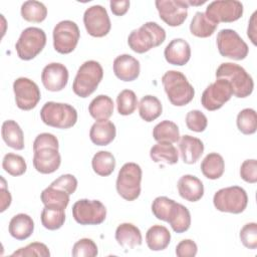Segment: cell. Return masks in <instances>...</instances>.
Segmentation results:
<instances>
[{
  "instance_id": "cell-1",
  "label": "cell",
  "mask_w": 257,
  "mask_h": 257,
  "mask_svg": "<svg viewBox=\"0 0 257 257\" xmlns=\"http://www.w3.org/2000/svg\"><path fill=\"white\" fill-rule=\"evenodd\" d=\"M166 39V31L158 23L149 21L133 30L127 37L130 48L137 53H145L160 46Z\"/></svg>"
},
{
  "instance_id": "cell-2",
  "label": "cell",
  "mask_w": 257,
  "mask_h": 257,
  "mask_svg": "<svg viewBox=\"0 0 257 257\" xmlns=\"http://www.w3.org/2000/svg\"><path fill=\"white\" fill-rule=\"evenodd\" d=\"M162 83L170 102L175 106H184L194 98L195 89L181 71H167L162 77Z\"/></svg>"
},
{
  "instance_id": "cell-3",
  "label": "cell",
  "mask_w": 257,
  "mask_h": 257,
  "mask_svg": "<svg viewBox=\"0 0 257 257\" xmlns=\"http://www.w3.org/2000/svg\"><path fill=\"white\" fill-rule=\"evenodd\" d=\"M216 78L226 79L232 87L233 95L238 98L249 96L254 88L252 76L239 64L224 62L216 70Z\"/></svg>"
},
{
  "instance_id": "cell-4",
  "label": "cell",
  "mask_w": 257,
  "mask_h": 257,
  "mask_svg": "<svg viewBox=\"0 0 257 257\" xmlns=\"http://www.w3.org/2000/svg\"><path fill=\"white\" fill-rule=\"evenodd\" d=\"M103 69L99 62L87 60L78 68L73 80V92L82 98L92 94L102 80Z\"/></svg>"
},
{
  "instance_id": "cell-5",
  "label": "cell",
  "mask_w": 257,
  "mask_h": 257,
  "mask_svg": "<svg viewBox=\"0 0 257 257\" xmlns=\"http://www.w3.org/2000/svg\"><path fill=\"white\" fill-rule=\"evenodd\" d=\"M40 117L48 126L66 130L76 123L77 111L68 103L47 101L40 109Z\"/></svg>"
},
{
  "instance_id": "cell-6",
  "label": "cell",
  "mask_w": 257,
  "mask_h": 257,
  "mask_svg": "<svg viewBox=\"0 0 257 257\" xmlns=\"http://www.w3.org/2000/svg\"><path fill=\"white\" fill-rule=\"evenodd\" d=\"M142 168L136 163H125L118 171L116 178V191L126 201H135L141 194Z\"/></svg>"
},
{
  "instance_id": "cell-7",
  "label": "cell",
  "mask_w": 257,
  "mask_h": 257,
  "mask_svg": "<svg viewBox=\"0 0 257 257\" xmlns=\"http://www.w3.org/2000/svg\"><path fill=\"white\" fill-rule=\"evenodd\" d=\"M213 204L220 212L240 214L247 207L248 196L246 191L239 186L222 188L215 193Z\"/></svg>"
},
{
  "instance_id": "cell-8",
  "label": "cell",
  "mask_w": 257,
  "mask_h": 257,
  "mask_svg": "<svg viewBox=\"0 0 257 257\" xmlns=\"http://www.w3.org/2000/svg\"><path fill=\"white\" fill-rule=\"evenodd\" d=\"M45 44L46 34L41 28L27 27L21 32L15 48L20 59L31 60L43 50Z\"/></svg>"
},
{
  "instance_id": "cell-9",
  "label": "cell",
  "mask_w": 257,
  "mask_h": 257,
  "mask_svg": "<svg viewBox=\"0 0 257 257\" xmlns=\"http://www.w3.org/2000/svg\"><path fill=\"white\" fill-rule=\"evenodd\" d=\"M219 53L227 58L243 60L247 57L249 47L241 36L233 29H222L217 34Z\"/></svg>"
},
{
  "instance_id": "cell-10",
  "label": "cell",
  "mask_w": 257,
  "mask_h": 257,
  "mask_svg": "<svg viewBox=\"0 0 257 257\" xmlns=\"http://www.w3.org/2000/svg\"><path fill=\"white\" fill-rule=\"evenodd\" d=\"M72 216L80 225H99L106 217V208L98 200L81 199L72 206Z\"/></svg>"
},
{
  "instance_id": "cell-11",
  "label": "cell",
  "mask_w": 257,
  "mask_h": 257,
  "mask_svg": "<svg viewBox=\"0 0 257 257\" xmlns=\"http://www.w3.org/2000/svg\"><path fill=\"white\" fill-rule=\"evenodd\" d=\"M80 38V31L77 24L71 20L58 22L53 29V47L61 54L72 52Z\"/></svg>"
},
{
  "instance_id": "cell-12",
  "label": "cell",
  "mask_w": 257,
  "mask_h": 257,
  "mask_svg": "<svg viewBox=\"0 0 257 257\" xmlns=\"http://www.w3.org/2000/svg\"><path fill=\"white\" fill-rule=\"evenodd\" d=\"M205 15L215 23H230L240 19L243 15V4L237 0H217L211 2L207 8Z\"/></svg>"
},
{
  "instance_id": "cell-13",
  "label": "cell",
  "mask_w": 257,
  "mask_h": 257,
  "mask_svg": "<svg viewBox=\"0 0 257 257\" xmlns=\"http://www.w3.org/2000/svg\"><path fill=\"white\" fill-rule=\"evenodd\" d=\"M233 95L231 84L224 78L217 80L206 87L201 96L202 105L210 111L221 108Z\"/></svg>"
},
{
  "instance_id": "cell-14",
  "label": "cell",
  "mask_w": 257,
  "mask_h": 257,
  "mask_svg": "<svg viewBox=\"0 0 257 257\" xmlns=\"http://www.w3.org/2000/svg\"><path fill=\"white\" fill-rule=\"evenodd\" d=\"M15 102L22 110H31L41 98L38 85L27 77H19L13 82Z\"/></svg>"
},
{
  "instance_id": "cell-15",
  "label": "cell",
  "mask_w": 257,
  "mask_h": 257,
  "mask_svg": "<svg viewBox=\"0 0 257 257\" xmlns=\"http://www.w3.org/2000/svg\"><path fill=\"white\" fill-rule=\"evenodd\" d=\"M83 24L87 33L93 37H103L111 28L107 11L101 5L90 6L84 11Z\"/></svg>"
},
{
  "instance_id": "cell-16",
  "label": "cell",
  "mask_w": 257,
  "mask_h": 257,
  "mask_svg": "<svg viewBox=\"0 0 257 257\" xmlns=\"http://www.w3.org/2000/svg\"><path fill=\"white\" fill-rule=\"evenodd\" d=\"M160 18L169 26L182 25L188 16L187 0H157L155 2Z\"/></svg>"
},
{
  "instance_id": "cell-17",
  "label": "cell",
  "mask_w": 257,
  "mask_h": 257,
  "mask_svg": "<svg viewBox=\"0 0 257 257\" xmlns=\"http://www.w3.org/2000/svg\"><path fill=\"white\" fill-rule=\"evenodd\" d=\"M33 166L40 174H52L57 171L61 164L58 148L47 146L33 149Z\"/></svg>"
},
{
  "instance_id": "cell-18",
  "label": "cell",
  "mask_w": 257,
  "mask_h": 257,
  "mask_svg": "<svg viewBox=\"0 0 257 257\" xmlns=\"http://www.w3.org/2000/svg\"><path fill=\"white\" fill-rule=\"evenodd\" d=\"M68 70L62 63L51 62L44 66L41 72L43 86L49 91H60L68 82Z\"/></svg>"
},
{
  "instance_id": "cell-19",
  "label": "cell",
  "mask_w": 257,
  "mask_h": 257,
  "mask_svg": "<svg viewBox=\"0 0 257 257\" xmlns=\"http://www.w3.org/2000/svg\"><path fill=\"white\" fill-rule=\"evenodd\" d=\"M113 72L122 81L136 80L141 71L140 61L130 54H120L113 60Z\"/></svg>"
},
{
  "instance_id": "cell-20",
  "label": "cell",
  "mask_w": 257,
  "mask_h": 257,
  "mask_svg": "<svg viewBox=\"0 0 257 257\" xmlns=\"http://www.w3.org/2000/svg\"><path fill=\"white\" fill-rule=\"evenodd\" d=\"M164 56L168 63L183 66L191 58L190 44L183 38H175L166 46Z\"/></svg>"
},
{
  "instance_id": "cell-21",
  "label": "cell",
  "mask_w": 257,
  "mask_h": 257,
  "mask_svg": "<svg viewBox=\"0 0 257 257\" xmlns=\"http://www.w3.org/2000/svg\"><path fill=\"white\" fill-rule=\"evenodd\" d=\"M179 195L186 201L197 202L204 196L202 181L193 175L182 176L177 184Z\"/></svg>"
},
{
  "instance_id": "cell-22",
  "label": "cell",
  "mask_w": 257,
  "mask_h": 257,
  "mask_svg": "<svg viewBox=\"0 0 257 257\" xmlns=\"http://www.w3.org/2000/svg\"><path fill=\"white\" fill-rule=\"evenodd\" d=\"M180 155L184 163L192 165L195 164L204 153L203 142L195 137L184 135L179 142Z\"/></svg>"
},
{
  "instance_id": "cell-23",
  "label": "cell",
  "mask_w": 257,
  "mask_h": 257,
  "mask_svg": "<svg viewBox=\"0 0 257 257\" xmlns=\"http://www.w3.org/2000/svg\"><path fill=\"white\" fill-rule=\"evenodd\" d=\"M167 222L176 233H184L191 226V214L187 207L174 202L167 218Z\"/></svg>"
},
{
  "instance_id": "cell-24",
  "label": "cell",
  "mask_w": 257,
  "mask_h": 257,
  "mask_svg": "<svg viewBox=\"0 0 257 257\" xmlns=\"http://www.w3.org/2000/svg\"><path fill=\"white\" fill-rule=\"evenodd\" d=\"M115 240L124 248H135L142 245L143 237L140 229L132 223H122L115 230Z\"/></svg>"
},
{
  "instance_id": "cell-25",
  "label": "cell",
  "mask_w": 257,
  "mask_h": 257,
  "mask_svg": "<svg viewBox=\"0 0 257 257\" xmlns=\"http://www.w3.org/2000/svg\"><path fill=\"white\" fill-rule=\"evenodd\" d=\"M116 128L110 120L95 121L89 131L90 141L96 146H107L115 138Z\"/></svg>"
},
{
  "instance_id": "cell-26",
  "label": "cell",
  "mask_w": 257,
  "mask_h": 257,
  "mask_svg": "<svg viewBox=\"0 0 257 257\" xmlns=\"http://www.w3.org/2000/svg\"><path fill=\"white\" fill-rule=\"evenodd\" d=\"M10 235L16 240H25L29 238L34 231V222L32 218L24 213L12 217L8 227Z\"/></svg>"
},
{
  "instance_id": "cell-27",
  "label": "cell",
  "mask_w": 257,
  "mask_h": 257,
  "mask_svg": "<svg viewBox=\"0 0 257 257\" xmlns=\"http://www.w3.org/2000/svg\"><path fill=\"white\" fill-rule=\"evenodd\" d=\"M1 136L4 143L8 147L16 151H21L24 149L23 131L15 120L8 119L2 123Z\"/></svg>"
},
{
  "instance_id": "cell-28",
  "label": "cell",
  "mask_w": 257,
  "mask_h": 257,
  "mask_svg": "<svg viewBox=\"0 0 257 257\" xmlns=\"http://www.w3.org/2000/svg\"><path fill=\"white\" fill-rule=\"evenodd\" d=\"M146 242L152 251H162L171 242V233L163 225H154L146 233Z\"/></svg>"
},
{
  "instance_id": "cell-29",
  "label": "cell",
  "mask_w": 257,
  "mask_h": 257,
  "mask_svg": "<svg viewBox=\"0 0 257 257\" xmlns=\"http://www.w3.org/2000/svg\"><path fill=\"white\" fill-rule=\"evenodd\" d=\"M150 157L155 163L175 165L179 161V153L172 143L158 142L151 148Z\"/></svg>"
},
{
  "instance_id": "cell-30",
  "label": "cell",
  "mask_w": 257,
  "mask_h": 257,
  "mask_svg": "<svg viewBox=\"0 0 257 257\" xmlns=\"http://www.w3.org/2000/svg\"><path fill=\"white\" fill-rule=\"evenodd\" d=\"M88 112L96 121L107 120L113 113V101L108 95L99 94L90 101Z\"/></svg>"
},
{
  "instance_id": "cell-31",
  "label": "cell",
  "mask_w": 257,
  "mask_h": 257,
  "mask_svg": "<svg viewBox=\"0 0 257 257\" xmlns=\"http://www.w3.org/2000/svg\"><path fill=\"white\" fill-rule=\"evenodd\" d=\"M200 168L202 174L206 178L210 180H217L224 174L225 162L221 155L217 153H210L203 159Z\"/></svg>"
},
{
  "instance_id": "cell-32",
  "label": "cell",
  "mask_w": 257,
  "mask_h": 257,
  "mask_svg": "<svg viewBox=\"0 0 257 257\" xmlns=\"http://www.w3.org/2000/svg\"><path fill=\"white\" fill-rule=\"evenodd\" d=\"M163 111L160 99L155 95H145L139 103L140 116L147 122H151L158 118Z\"/></svg>"
},
{
  "instance_id": "cell-33",
  "label": "cell",
  "mask_w": 257,
  "mask_h": 257,
  "mask_svg": "<svg viewBox=\"0 0 257 257\" xmlns=\"http://www.w3.org/2000/svg\"><path fill=\"white\" fill-rule=\"evenodd\" d=\"M218 25L211 22L204 12H196L191 23H190V31L191 33L200 38H206L214 34Z\"/></svg>"
},
{
  "instance_id": "cell-34",
  "label": "cell",
  "mask_w": 257,
  "mask_h": 257,
  "mask_svg": "<svg viewBox=\"0 0 257 257\" xmlns=\"http://www.w3.org/2000/svg\"><path fill=\"white\" fill-rule=\"evenodd\" d=\"M154 140L157 142L177 143L180 141V131L178 125L171 120H163L155 125L153 130Z\"/></svg>"
},
{
  "instance_id": "cell-35",
  "label": "cell",
  "mask_w": 257,
  "mask_h": 257,
  "mask_svg": "<svg viewBox=\"0 0 257 257\" xmlns=\"http://www.w3.org/2000/svg\"><path fill=\"white\" fill-rule=\"evenodd\" d=\"M91 166L96 175L107 177L114 171L115 159L111 153L107 151H99L93 156Z\"/></svg>"
},
{
  "instance_id": "cell-36",
  "label": "cell",
  "mask_w": 257,
  "mask_h": 257,
  "mask_svg": "<svg viewBox=\"0 0 257 257\" xmlns=\"http://www.w3.org/2000/svg\"><path fill=\"white\" fill-rule=\"evenodd\" d=\"M40 200L44 206L56 207L65 210L69 203V194L63 190L49 186L42 191Z\"/></svg>"
},
{
  "instance_id": "cell-37",
  "label": "cell",
  "mask_w": 257,
  "mask_h": 257,
  "mask_svg": "<svg viewBox=\"0 0 257 257\" xmlns=\"http://www.w3.org/2000/svg\"><path fill=\"white\" fill-rule=\"evenodd\" d=\"M20 11L22 18L28 22L40 23L44 21L47 16L46 6L42 2L35 0L25 1L21 5Z\"/></svg>"
},
{
  "instance_id": "cell-38",
  "label": "cell",
  "mask_w": 257,
  "mask_h": 257,
  "mask_svg": "<svg viewBox=\"0 0 257 257\" xmlns=\"http://www.w3.org/2000/svg\"><path fill=\"white\" fill-rule=\"evenodd\" d=\"M40 219L44 228L51 231L57 230L61 228L65 222V212L60 208L44 206Z\"/></svg>"
},
{
  "instance_id": "cell-39",
  "label": "cell",
  "mask_w": 257,
  "mask_h": 257,
  "mask_svg": "<svg viewBox=\"0 0 257 257\" xmlns=\"http://www.w3.org/2000/svg\"><path fill=\"white\" fill-rule=\"evenodd\" d=\"M238 130L244 135H253L257 130V114L253 108L242 109L236 119Z\"/></svg>"
},
{
  "instance_id": "cell-40",
  "label": "cell",
  "mask_w": 257,
  "mask_h": 257,
  "mask_svg": "<svg viewBox=\"0 0 257 257\" xmlns=\"http://www.w3.org/2000/svg\"><path fill=\"white\" fill-rule=\"evenodd\" d=\"M3 170L13 177H18L26 172L27 165L23 157L14 153H8L2 161Z\"/></svg>"
},
{
  "instance_id": "cell-41",
  "label": "cell",
  "mask_w": 257,
  "mask_h": 257,
  "mask_svg": "<svg viewBox=\"0 0 257 257\" xmlns=\"http://www.w3.org/2000/svg\"><path fill=\"white\" fill-rule=\"evenodd\" d=\"M138 104V97L131 89H123L116 96L117 112L121 115H130L134 113Z\"/></svg>"
},
{
  "instance_id": "cell-42",
  "label": "cell",
  "mask_w": 257,
  "mask_h": 257,
  "mask_svg": "<svg viewBox=\"0 0 257 257\" xmlns=\"http://www.w3.org/2000/svg\"><path fill=\"white\" fill-rule=\"evenodd\" d=\"M71 254L74 257H95L98 254V249L93 240L82 238L74 243Z\"/></svg>"
},
{
  "instance_id": "cell-43",
  "label": "cell",
  "mask_w": 257,
  "mask_h": 257,
  "mask_svg": "<svg viewBox=\"0 0 257 257\" xmlns=\"http://www.w3.org/2000/svg\"><path fill=\"white\" fill-rule=\"evenodd\" d=\"M30 257V256H39V257H49L50 251L48 247L40 242H33L28 244L25 247L19 248L17 251L11 254V257Z\"/></svg>"
},
{
  "instance_id": "cell-44",
  "label": "cell",
  "mask_w": 257,
  "mask_h": 257,
  "mask_svg": "<svg viewBox=\"0 0 257 257\" xmlns=\"http://www.w3.org/2000/svg\"><path fill=\"white\" fill-rule=\"evenodd\" d=\"M186 124L190 131L202 133L208 125L207 116L198 109L190 110L186 115Z\"/></svg>"
},
{
  "instance_id": "cell-45",
  "label": "cell",
  "mask_w": 257,
  "mask_h": 257,
  "mask_svg": "<svg viewBox=\"0 0 257 257\" xmlns=\"http://www.w3.org/2000/svg\"><path fill=\"white\" fill-rule=\"evenodd\" d=\"M242 244L251 250L257 248V224L255 222L245 224L239 234Z\"/></svg>"
},
{
  "instance_id": "cell-46",
  "label": "cell",
  "mask_w": 257,
  "mask_h": 257,
  "mask_svg": "<svg viewBox=\"0 0 257 257\" xmlns=\"http://www.w3.org/2000/svg\"><path fill=\"white\" fill-rule=\"evenodd\" d=\"M175 201L165 196L157 197L152 203V212L154 216L162 221L167 222L169 211Z\"/></svg>"
},
{
  "instance_id": "cell-47",
  "label": "cell",
  "mask_w": 257,
  "mask_h": 257,
  "mask_svg": "<svg viewBox=\"0 0 257 257\" xmlns=\"http://www.w3.org/2000/svg\"><path fill=\"white\" fill-rule=\"evenodd\" d=\"M50 186L55 187L60 190H63L66 193H68L69 195H72L76 191L77 180L73 175L65 174V175H61L56 180H54L50 184Z\"/></svg>"
},
{
  "instance_id": "cell-48",
  "label": "cell",
  "mask_w": 257,
  "mask_h": 257,
  "mask_svg": "<svg viewBox=\"0 0 257 257\" xmlns=\"http://www.w3.org/2000/svg\"><path fill=\"white\" fill-rule=\"evenodd\" d=\"M240 177L249 184L257 182V161L255 159L246 160L240 167Z\"/></svg>"
},
{
  "instance_id": "cell-49",
  "label": "cell",
  "mask_w": 257,
  "mask_h": 257,
  "mask_svg": "<svg viewBox=\"0 0 257 257\" xmlns=\"http://www.w3.org/2000/svg\"><path fill=\"white\" fill-rule=\"evenodd\" d=\"M197 252L198 246L191 239H184L176 246V255L178 257H194Z\"/></svg>"
},
{
  "instance_id": "cell-50",
  "label": "cell",
  "mask_w": 257,
  "mask_h": 257,
  "mask_svg": "<svg viewBox=\"0 0 257 257\" xmlns=\"http://www.w3.org/2000/svg\"><path fill=\"white\" fill-rule=\"evenodd\" d=\"M47 146H52V147L59 148L57 138L54 135L49 134V133L39 134L33 142V149H37V148H40V147H47Z\"/></svg>"
},
{
  "instance_id": "cell-51",
  "label": "cell",
  "mask_w": 257,
  "mask_h": 257,
  "mask_svg": "<svg viewBox=\"0 0 257 257\" xmlns=\"http://www.w3.org/2000/svg\"><path fill=\"white\" fill-rule=\"evenodd\" d=\"M109 6L113 15L122 16L127 12L130 8V1L128 0H120V1L111 0L109 2Z\"/></svg>"
},
{
  "instance_id": "cell-52",
  "label": "cell",
  "mask_w": 257,
  "mask_h": 257,
  "mask_svg": "<svg viewBox=\"0 0 257 257\" xmlns=\"http://www.w3.org/2000/svg\"><path fill=\"white\" fill-rule=\"evenodd\" d=\"M1 182L2 183H1V189H0V193H1V196H0V200H1L0 212H4L10 206L12 198H11V195H10L9 191L6 188V182H5L3 177H1Z\"/></svg>"
},
{
  "instance_id": "cell-53",
  "label": "cell",
  "mask_w": 257,
  "mask_h": 257,
  "mask_svg": "<svg viewBox=\"0 0 257 257\" xmlns=\"http://www.w3.org/2000/svg\"><path fill=\"white\" fill-rule=\"evenodd\" d=\"M256 16H257V11H255L251 15V18L248 23V28H247V36L250 38L251 42L254 45L257 44V28H256L257 19H256Z\"/></svg>"
},
{
  "instance_id": "cell-54",
  "label": "cell",
  "mask_w": 257,
  "mask_h": 257,
  "mask_svg": "<svg viewBox=\"0 0 257 257\" xmlns=\"http://www.w3.org/2000/svg\"><path fill=\"white\" fill-rule=\"evenodd\" d=\"M187 2H188V4H189V6L190 5H202V4H204V3H206V1H191V0H187Z\"/></svg>"
}]
</instances>
